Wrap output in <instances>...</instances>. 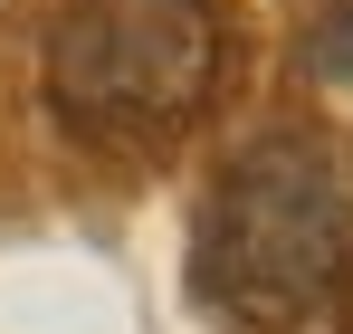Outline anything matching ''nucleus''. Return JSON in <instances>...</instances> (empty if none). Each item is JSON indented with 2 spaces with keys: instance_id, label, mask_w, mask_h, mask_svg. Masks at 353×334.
<instances>
[{
  "instance_id": "nucleus-2",
  "label": "nucleus",
  "mask_w": 353,
  "mask_h": 334,
  "mask_svg": "<svg viewBox=\"0 0 353 334\" xmlns=\"http://www.w3.org/2000/svg\"><path fill=\"white\" fill-rule=\"evenodd\" d=\"M220 0H67L39 48L48 106L86 144H172L220 96Z\"/></svg>"
},
{
  "instance_id": "nucleus-1",
  "label": "nucleus",
  "mask_w": 353,
  "mask_h": 334,
  "mask_svg": "<svg viewBox=\"0 0 353 334\" xmlns=\"http://www.w3.org/2000/svg\"><path fill=\"white\" fill-rule=\"evenodd\" d=\"M201 296L248 334H287L325 315L353 277V172L315 134H258L220 163L191 239Z\"/></svg>"
},
{
  "instance_id": "nucleus-3",
  "label": "nucleus",
  "mask_w": 353,
  "mask_h": 334,
  "mask_svg": "<svg viewBox=\"0 0 353 334\" xmlns=\"http://www.w3.org/2000/svg\"><path fill=\"white\" fill-rule=\"evenodd\" d=\"M305 67H315L325 86H344V96H353V10H325V19L305 29Z\"/></svg>"
}]
</instances>
